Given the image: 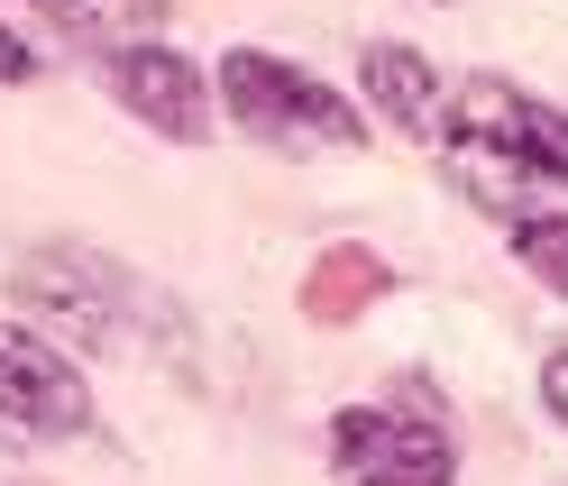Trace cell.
I'll use <instances>...</instances> for the list:
<instances>
[{"label":"cell","mask_w":568,"mask_h":486,"mask_svg":"<svg viewBox=\"0 0 568 486\" xmlns=\"http://www.w3.org/2000/svg\"><path fill=\"white\" fill-rule=\"evenodd\" d=\"M514 249H523V266L541 275V285L568 294V221H523V230H514Z\"/></svg>","instance_id":"30bf717a"},{"label":"cell","mask_w":568,"mask_h":486,"mask_svg":"<svg viewBox=\"0 0 568 486\" xmlns=\"http://www.w3.org/2000/svg\"><path fill=\"white\" fill-rule=\"evenodd\" d=\"M331 459L348 486H449L458 449L440 432V413L422 395H395V404H358L331 423Z\"/></svg>","instance_id":"3957f363"},{"label":"cell","mask_w":568,"mask_h":486,"mask_svg":"<svg viewBox=\"0 0 568 486\" xmlns=\"http://www.w3.org/2000/svg\"><path fill=\"white\" fill-rule=\"evenodd\" d=\"M92 423V395L83 376L64 367L38 331H10L0 322V441H64Z\"/></svg>","instance_id":"277c9868"},{"label":"cell","mask_w":568,"mask_h":486,"mask_svg":"<svg viewBox=\"0 0 568 486\" xmlns=\"http://www.w3.org/2000/svg\"><path fill=\"white\" fill-rule=\"evenodd\" d=\"M358 74H367V92H376V101H385V111H395L404 129H422V120L440 111V92H432V64H422L413 47H367V55H358Z\"/></svg>","instance_id":"ba28073f"},{"label":"cell","mask_w":568,"mask_h":486,"mask_svg":"<svg viewBox=\"0 0 568 486\" xmlns=\"http://www.w3.org/2000/svg\"><path fill=\"white\" fill-rule=\"evenodd\" d=\"M440 129H449V156L468 165L486 193H514V184H568V120L550 101L514 92L505 74H468L440 101Z\"/></svg>","instance_id":"6da1fadb"},{"label":"cell","mask_w":568,"mask_h":486,"mask_svg":"<svg viewBox=\"0 0 568 486\" xmlns=\"http://www.w3.org/2000/svg\"><path fill=\"white\" fill-rule=\"evenodd\" d=\"M385 285H395V275H385L376 249H322V266L303 275V312H312L322 331H339V322H358Z\"/></svg>","instance_id":"52a82bcc"},{"label":"cell","mask_w":568,"mask_h":486,"mask_svg":"<svg viewBox=\"0 0 568 486\" xmlns=\"http://www.w3.org/2000/svg\"><path fill=\"white\" fill-rule=\"evenodd\" d=\"M28 64H38V55H28V47L10 38V28H0V83H19V74H28Z\"/></svg>","instance_id":"7c38bea8"},{"label":"cell","mask_w":568,"mask_h":486,"mask_svg":"<svg viewBox=\"0 0 568 486\" xmlns=\"http://www.w3.org/2000/svg\"><path fill=\"white\" fill-rule=\"evenodd\" d=\"M19 303L47 312V322H64L74 340H120V312H111V275H101L92 257H28L19 266Z\"/></svg>","instance_id":"8992f818"},{"label":"cell","mask_w":568,"mask_h":486,"mask_svg":"<svg viewBox=\"0 0 568 486\" xmlns=\"http://www.w3.org/2000/svg\"><path fill=\"white\" fill-rule=\"evenodd\" d=\"M541 395H550V413H559V423H568V350L541 367Z\"/></svg>","instance_id":"8fae6325"},{"label":"cell","mask_w":568,"mask_h":486,"mask_svg":"<svg viewBox=\"0 0 568 486\" xmlns=\"http://www.w3.org/2000/svg\"><path fill=\"white\" fill-rule=\"evenodd\" d=\"M111 92H120L148 129H165V138H202V129H211L202 74H193L174 47H129V55H111Z\"/></svg>","instance_id":"5b68a950"},{"label":"cell","mask_w":568,"mask_h":486,"mask_svg":"<svg viewBox=\"0 0 568 486\" xmlns=\"http://www.w3.org/2000/svg\"><path fill=\"white\" fill-rule=\"evenodd\" d=\"M221 101H230V120L247 138H266V148H358L367 138V120L348 111L322 74H303V64H284V55H257V47H239L221 64Z\"/></svg>","instance_id":"7a4b0ae2"},{"label":"cell","mask_w":568,"mask_h":486,"mask_svg":"<svg viewBox=\"0 0 568 486\" xmlns=\"http://www.w3.org/2000/svg\"><path fill=\"white\" fill-rule=\"evenodd\" d=\"M55 19H74V28H101V38H120V28H156L174 0H47Z\"/></svg>","instance_id":"9c48e42d"}]
</instances>
